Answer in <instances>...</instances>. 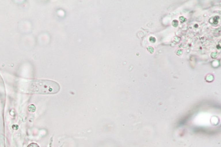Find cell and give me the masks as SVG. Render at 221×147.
Here are the masks:
<instances>
[{
  "mask_svg": "<svg viewBox=\"0 0 221 147\" xmlns=\"http://www.w3.org/2000/svg\"><path fill=\"white\" fill-rule=\"evenodd\" d=\"M60 90L59 84L54 81L34 79L25 82V92L29 94H56Z\"/></svg>",
  "mask_w": 221,
  "mask_h": 147,
  "instance_id": "obj_1",
  "label": "cell"
},
{
  "mask_svg": "<svg viewBox=\"0 0 221 147\" xmlns=\"http://www.w3.org/2000/svg\"><path fill=\"white\" fill-rule=\"evenodd\" d=\"M28 147H39V146L37 144V143H31Z\"/></svg>",
  "mask_w": 221,
  "mask_h": 147,
  "instance_id": "obj_2",
  "label": "cell"
},
{
  "mask_svg": "<svg viewBox=\"0 0 221 147\" xmlns=\"http://www.w3.org/2000/svg\"><path fill=\"white\" fill-rule=\"evenodd\" d=\"M149 40H150V41L151 42H152V43H154V42H155V40H156V39H155V38H154V37H150V39H149Z\"/></svg>",
  "mask_w": 221,
  "mask_h": 147,
  "instance_id": "obj_3",
  "label": "cell"
}]
</instances>
